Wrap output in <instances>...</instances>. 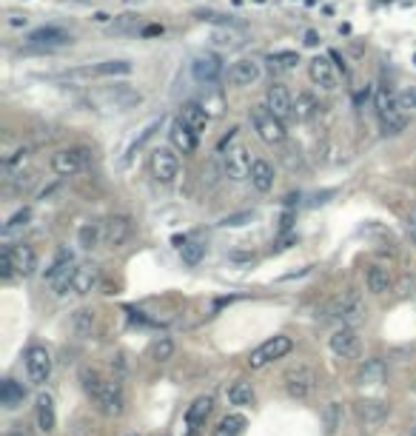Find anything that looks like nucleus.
Returning <instances> with one entry per match:
<instances>
[{
    "label": "nucleus",
    "instance_id": "nucleus-34",
    "mask_svg": "<svg viewBox=\"0 0 416 436\" xmlns=\"http://www.w3.org/2000/svg\"><path fill=\"white\" fill-rule=\"evenodd\" d=\"M297 63H300L297 52H271L268 55V66L277 72H291V69H297Z\"/></svg>",
    "mask_w": 416,
    "mask_h": 436
},
{
    "label": "nucleus",
    "instance_id": "nucleus-14",
    "mask_svg": "<svg viewBox=\"0 0 416 436\" xmlns=\"http://www.w3.org/2000/svg\"><path fill=\"white\" fill-rule=\"evenodd\" d=\"M260 75H263L260 60H254V58H240V60L231 63V69H229V83H231V86H251V83L260 80Z\"/></svg>",
    "mask_w": 416,
    "mask_h": 436
},
{
    "label": "nucleus",
    "instance_id": "nucleus-43",
    "mask_svg": "<svg viewBox=\"0 0 416 436\" xmlns=\"http://www.w3.org/2000/svg\"><path fill=\"white\" fill-rule=\"evenodd\" d=\"M197 15H199V21H208V23L231 26V18H226V15H220V12H212V9H202V12H197Z\"/></svg>",
    "mask_w": 416,
    "mask_h": 436
},
{
    "label": "nucleus",
    "instance_id": "nucleus-35",
    "mask_svg": "<svg viewBox=\"0 0 416 436\" xmlns=\"http://www.w3.org/2000/svg\"><path fill=\"white\" fill-rule=\"evenodd\" d=\"M359 379H362L365 385L382 382V379H385V365H382V359H368V362L362 365V371H359Z\"/></svg>",
    "mask_w": 416,
    "mask_h": 436
},
{
    "label": "nucleus",
    "instance_id": "nucleus-44",
    "mask_svg": "<svg viewBox=\"0 0 416 436\" xmlns=\"http://www.w3.org/2000/svg\"><path fill=\"white\" fill-rule=\"evenodd\" d=\"M399 103H402V109H405V111H413V109H416V86H410V89L399 92Z\"/></svg>",
    "mask_w": 416,
    "mask_h": 436
},
{
    "label": "nucleus",
    "instance_id": "nucleus-13",
    "mask_svg": "<svg viewBox=\"0 0 416 436\" xmlns=\"http://www.w3.org/2000/svg\"><path fill=\"white\" fill-rule=\"evenodd\" d=\"M266 106L285 123L288 117H294V97H291V92L283 86V83H274V86H268V92H266Z\"/></svg>",
    "mask_w": 416,
    "mask_h": 436
},
{
    "label": "nucleus",
    "instance_id": "nucleus-45",
    "mask_svg": "<svg viewBox=\"0 0 416 436\" xmlns=\"http://www.w3.org/2000/svg\"><path fill=\"white\" fill-rule=\"evenodd\" d=\"M0 277H4V280L15 277V268H12V257H9V251L0 254Z\"/></svg>",
    "mask_w": 416,
    "mask_h": 436
},
{
    "label": "nucleus",
    "instance_id": "nucleus-16",
    "mask_svg": "<svg viewBox=\"0 0 416 436\" xmlns=\"http://www.w3.org/2000/svg\"><path fill=\"white\" fill-rule=\"evenodd\" d=\"M212 408H214V399L212 396H197L188 405V410H185V427H188V433H197L205 425V419L212 416Z\"/></svg>",
    "mask_w": 416,
    "mask_h": 436
},
{
    "label": "nucleus",
    "instance_id": "nucleus-32",
    "mask_svg": "<svg viewBox=\"0 0 416 436\" xmlns=\"http://www.w3.org/2000/svg\"><path fill=\"white\" fill-rule=\"evenodd\" d=\"M339 425H342V405H339V402H328L325 410H322V427H325V436H334Z\"/></svg>",
    "mask_w": 416,
    "mask_h": 436
},
{
    "label": "nucleus",
    "instance_id": "nucleus-6",
    "mask_svg": "<svg viewBox=\"0 0 416 436\" xmlns=\"http://www.w3.org/2000/svg\"><path fill=\"white\" fill-rule=\"evenodd\" d=\"M72 43V32H66L63 26H38L26 35V46L29 49H40V52H52V49H60V46H69Z\"/></svg>",
    "mask_w": 416,
    "mask_h": 436
},
{
    "label": "nucleus",
    "instance_id": "nucleus-53",
    "mask_svg": "<svg viewBox=\"0 0 416 436\" xmlns=\"http://www.w3.org/2000/svg\"><path fill=\"white\" fill-rule=\"evenodd\" d=\"M131 436H137V433H131Z\"/></svg>",
    "mask_w": 416,
    "mask_h": 436
},
{
    "label": "nucleus",
    "instance_id": "nucleus-19",
    "mask_svg": "<svg viewBox=\"0 0 416 436\" xmlns=\"http://www.w3.org/2000/svg\"><path fill=\"white\" fill-rule=\"evenodd\" d=\"M9 251V257H12V268H15V274H21V277H32L35 274V268H38V254H35V249L32 246H12V249H6Z\"/></svg>",
    "mask_w": 416,
    "mask_h": 436
},
{
    "label": "nucleus",
    "instance_id": "nucleus-9",
    "mask_svg": "<svg viewBox=\"0 0 416 436\" xmlns=\"http://www.w3.org/2000/svg\"><path fill=\"white\" fill-rule=\"evenodd\" d=\"M331 314H334L345 328H354V325L362 322V317H365V303H362V297H359L356 291H345V294L334 303Z\"/></svg>",
    "mask_w": 416,
    "mask_h": 436
},
{
    "label": "nucleus",
    "instance_id": "nucleus-39",
    "mask_svg": "<svg viewBox=\"0 0 416 436\" xmlns=\"http://www.w3.org/2000/svg\"><path fill=\"white\" fill-rule=\"evenodd\" d=\"M100 237H103V229H97L94 223H86V226L80 229V246H83V249H94Z\"/></svg>",
    "mask_w": 416,
    "mask_h": 436
},
{
    "label": "nucleus",
    "instance_id": "nucleus-18",
    "mask_svg": "<svg viewBox=\"0 0 416 436\" xmlns=\"http://www.w3.org/2000/svg\"><path fill=\"white\" fill-rule=\"evenodd\" d=\"M308 77L314 86L319 89H334L336 86V72H334V63L328 58H314L308 60Z\"/></svg>",
    "mask_w": 416,
    "mask_h": 436
},
{
    "label": "nucleus",
    "instance_id": "nucleus-42",
    "mask_svg": "<svg viewBox=\"0 0 416 436\" xmlns=\"http://www.w3.org/2000/svg\"><path fill=\"white\" fill-rule=\"evenodd\" d=\"M92 325H94L92 311H77V317H75V328H77L80 334H89V331H92Z\"/></svg>",
    "mask_w": 416,
    "mask_h": 436
},
{
    "label": "nucleus",
    "instance_id": "nucleus-3",
    "mask_svg": "<svg viewBox=\"0 0 416 436\" xmlns=\"http://www.w3.org/2000/svg\"><path fill=\"white\" fill-rule=\"evenodd\" d=\"M251 126L257 131V137L268 146H280L285 140V123L268 109V106H254L251 109Z\"/></svg>",
    "mask_w": 416,
    "mask_h": 436
},
{
    "label": "nucleus",
    "instance_id": "nucleus-15",
    "mask_svg": "<svg viewBox=\"0 0 416 436\" xmlns=\"http://www.w3.org/2000/svg\"><path fill=\"white\" fill-rule=\"evenodd\" d=\"M314 382H317V376H314V371H308V368H291V371L285 374V388H288V393H291L294 399H305V396L314 391Z\"/></svg>",
    "mask_w": 416,
    "mask_h": 436
},
{
    "label": "nucleus",
    "instance_id": "nucleus-31",
    "mask_svg": "<svg viewBox=\"0 0 416 436\" xmlns=\"http://www.w3.org/2000/svg\"><path fill=\"white\" fill-rule=\"evenodd\" d=\"M314 114H317V100H314V94L300 92V94L294 97V117H297V120H311Z\"/></svg>",
    "mask_w": 416,
    "mask_h": 436
},
{
    "label": "nucleus",
    "instance_id": "nucleus-2",
    "mask_svg": "<svg viewBox=\"0 0 416 436\" xmlns=\"http://www.w3.org/2000/svg\"><path fill=\"white\" fill-rule=\"evenodd\" d=\"M373 109H376V117H379L385 134H399V131L407 126V111H405L402 103H399V92H393V89H388V86L376 89V94H373Z\"/></svg>",
    "mask_w": 416,
    "mask_h": 436
},
{
    "label": "nucleus",
    "instance_id": "nucleus-30",
    "mask_svg": "<svg viewBox=\"0 0 416 436\" xmlns=\"http://www.w3.org/2000/svg\"><path fill=\"white\" fill-rule=\"evenodd\" d=\"M246 416L243 413H229V416H223L220 419V425H217V430H214V436H240L243 430H246Z\"/></svg>",
    "mask_w": 416,
    "mask_h": 436
},
{
    "label": "nucleus",
    "instance_id": "nucleus-46",
    "mask_svg": "<svg viewBox=\"0 0 416 436\" xmlns=\"http://www.w3.org/2000/svg\"><path fill=\"white\" fill-rule=\"evenodd\" d=\"M246 220H251V214H248V211H246V214H234V217H226V220H223V226H231V229H234V226H243Z\"/></svg>",
    "mask_w": 416,
    "mask_h": 436
},
{
    "label": "nucleus",
    "instance_id": "nucleus-29",
    "mask_svg": "<svg viewBox=\"0 0 416 436\" xmlns=\"http://www.w3.org/2000/svg\"><path fill=\"white\" fill-rule=\"evenodd\" d=\"M55 422H58V416H55V399L49 393H40L38 396V425L43 430H52Z\"/></svg>",
    "mask_w": 416,
    "mask_h": 436
},
{
    "label": "nucleus",
    "instance_id": "nucleus-20",
    "mask_svg": "<svg viewBox=\"0 0 416 436\" xmlns=\"http://www.w3.org/2000/svg\"><path fill=\"white\" fill-rule=\"evenodd\" d=\"M168 140H171V146L177 148V151H182V154H194L197 151V134L177 117L174 123H171V129H168Z\"/></svg>",
    "mask_w": 416,
    "mask_h": 436
},
{
    "label": "nucleus",
    "instance_id": "nucleus-8",
    "mask_svg": "<svg viewBox=\"0 0 416 436\" xmlns=\"http://www.w3.org/2000/svg\"><path fill=\"white\" fill-rule=\"evenodd\" d=\"M220 157H223V171H226L231 180H248V177H251L254 160H251V154H248V148H246L243 143H234V146H231L229 151H223Z\"/></svg>",
    "mask_w": 416,
    "mask_h": 436
},
{
    "label": "nucleus",
    "instance_id": "nucleus-28",
    "mask_svg": "<svg viewBox=\"0 0 416 436\" xmlns=\"http://www.w3.org/2000/svg\"><path fill=\"white\" fill-rule=\"evenodd\" d=\"M92 69H94V77H126V75H131L128 60H103Z\"/></svg>",
    "mask_w": 416,
    "mask_h": 436
},
{
    "label": "nucleus",
    "instance_id": "nucleus-5",
    "mask_svg": "<svg viewBox=\"0 0 416 436\" xmlns=\"http://www.w3.org/2000/svg\"><path fill=\"white\" fill-rule=\"evenodd\" d=\"M291 348H294V339H291V337H285V334H277V337L266 339L260 348H254V351H251V356H248V368H251V371H260V368H266L268 362H274V359L285 356Z\"/></svg>",
    "mask_w": 416,
    "mask_h": 436
},
{
    "label": "nucleus",
    "instance_id": "nucleus-21",
    "mask_svg": "<svg viewBox=\"0 0 416 436\" xmlns=\"http://www.w3.org/2000/svg\"><path fill=\"white\" fill-rule=\"evenodd\" d=\"M356 348H359V337H356L354 328H345V325H342L339 331H334V337H331V351H334L336 356H354Z\"/></svg>",
    "mask_w": 416,
    "mask_h": 436
},
{
    "label": "nucleus",
    "instance_id": "nucleus-47",
    "mask_svg": "<svg viewBox=\"0 0 416 436\" xmlns=\"http://www.w3.org/2000/svg\"><path fill=\"white\" fill-rule=\"evenodd\" d=\"M416 291V277H402V285H399V294H413Z\"/></svg>",
    "mask_w": 416,
    "mask_h": 436
},
{
    "label": "nucleus",
    "instance_id": "nucleus-52",
    "mask_svg": "<svg viewBox=\"0 0 416 436\" xmlns=\"http://www.w3.org/2000/svg\"><path fill=\"white\" fill-rule=\"evenodd\" d=\"M143 35H163V26H148Z\"/></svg>",
    "mask_w": 416,
    "mask_h": 436
},
{
    "label": "nucleus",
    "instance_id": "nucleus-23",
    "mask_svg": "<svg viewBox=\"0 0 416 436\" xmlns=\"http://www.w3.org/2000/svg\"><path fill=\"white\" fill-rule=\"evenodd\" d=\"M251 185L257 188V191H271L274 188V168H271V163H266V160H254V165H251Z\"/></svg>",
    "mask_w": 416,
    "mask_h": 436
},
{
    "label": "nucleus",
    "instance_id": "nucleus-26",
    "mask_svg": "<svg viewBox=\"0 0 416 436\" xmlns=\"http://www.w3.org/2000/svg\"><path fill=\"white\" fill-rule=\"evenodd\" d=\"M97 285V268L92 266H77L75 268V280H72V291L75 294H89Z\"/></svg>",
    "mask_w": 416,
    "mask_h": 436
},
{
    "label": "nucleus",
    "instance_id": "nucleus-4",
    "mask_svg": "<svg viewBox=\"0 0 416 436\" xmlns=\"http://www.w3.org/2000/svg\"><path fill=\"white\" fill-rule=\"evenodd\" d=\"M89 163H92V148L75 146V148H63L52 157V171L60 177H72V174H80L83 168H89Z\"/></svg>",
    "mask_w": 416,
    "mask_h": 436
},
{
    "label": "nucleus",
    "instance_id": "nucleus-50",
    "mask_svg": "<svg viewBox=\"0 0 416 436\" xmlns=\"http://www.w3.org/2000/svg\"><path fill=\"white\" fill-rule=\"evenodd\" d=\"M305 46H319V35H317L314 29L305 32Z\"/></svg>",
    "mask_w": 416,
    "mask_h": 436
},
{
    "label": "nucleus",
    "instance_id": "nucleus-33",
    "mask_svg": "<svg viewBox=\"0 0 416 436\" xmlns=\"http://www.w3.org/2000/svg\"><path fill=\"white\" fill-rule=\"evenodd\" d=\"M368 288H371L373 294H385V291L390 288V274H388V268H382V266L368 268Z\"/></svg>",
    "mask_w": 416,
    "mask_h": 436
},
{
    "label": "nucleus",
    "instance_id": "nucleus-25",
    "mask_svg": "<svg viewBox=\"0 0 416 436\" xmlns=\"http://www.w3.org/2000/svg\"><path fill=\"white\" fill-rule=\"evenodd\" d=\"M174 246H177V251H180L182 263H188V266H197V263L202 260V254H205V246H202V243H197V240L174 237Z\"/></svg>",
    "mask_w": 416,
    "mask_h": 436
},
{
    "label": "nucleus",
    "instance_id": "nucleus-17",
    "mask_svg": "<svg viewBox=\"0 0 416 436\" xmlns=\"http://www.w3.org/2000/svg\"><path fill=\"white\" fill-rule=\"evenodd\" d=\"M180 120L199 137L205 129H208V109L202 106V103H194V100H188V103H182V109H180Z\"/></svg>",
    "mask_w": 416,
    "mask_h": 436
},
{
    "label": "nucleus",
    "instance_id": "nucleus-51",
    "mask_svg": "<svg viewBox=\"0 0 416 436\" xmlns=\"http://www.w3.org/2000/svg\"><path fill=\"white\" fill-rule=\"evenodd\" d=\"M109 21H111L109 12H94V23H109Z\"/></svg>",
    "mask_w": 416,
    "mask_h": 436
},
{
    "label": "nucleus",
    "instance_id": "nucleus-7",
    "mask_svg": "<svg viewBox=\"0 0 416 436\" xmlns=\"http://www.w3.org/2000/svg\"><path fill=\"white\" fill-rule=\"evenodd\" d=\"M223 58L220 55H214V52H199V55H194V60H191V75H194V80L197 83H205V86H212V83H217L220 77H223Z\"/></svg>",
    "mask_w": 416,
    "mask_h": 436
},
{
    "label": "nucleus",
    "instance_id": "nucleus-24",
    "mask_svg": "<svg viewBox=\"0 0 416 436\" xmlns=\"http://www.w3.org/2000/svg\"><path fill=\"white\" fill-rule=\"evenodd\" d=\"M246 32L243 29H237V26H223V29H217L214 35H212V40H214V46H223V49H237V46H243L246 43Z\"/></svg>",
    "mask_w": 416,
    "mask_h": 436
},
{
    "label": "nucleus",
    "instance_id": "nucleus-41",
    "mask_svg": "<svg viewBox=\"0 0 416 436\" xmlns=\"http://www.w3.org/2000/svg\"><path fill=\"white\" fill-rule=\"evenodd\" d=\"M157 129H160V120H154V123H148V126L143 129V134H140V137H137V140L131 143V148H128V154H126V163H128V160H131V157L137 154V148H143V143H146V140H148V137H151V134H154Z\"/></svg>",
    "mask_w": 416,
    "mask_h": 436
},
{
    "label": "nucleus",
    "instance_id": "nucleus-1",
    "mask_svg": "<svg viewBox=\"0 0 416 436\" xmlns=\"http://www.w3.org/2000/svg\"><path fill=\"white\" fill-rule=\"evenodd\" d=\"M83 388L89 391V396L100 405V410L103 413H109V416H117V413H123V405H126V396H123V388H120V382H114V379H103L100 374H94V371H83Z\"/></svg>",
    "mask_w": 416,
    "mask_h": 436
},
{
    "label": "nucleus",
    "instance_id": "nucleus-36",
    "mask_svg": "<svg viewBox=\"0 0 416 436\" xmlns=\"http://www.w3.org/2000/svg\"><path fill=\"white\" fill-rule=\"evenodd\" d=\"M231 405H254V388L248 382H234L229 391Z\"/></svg>",
    "mask_w": 416,
    "mask_h": 436
},
{
    "label": "nucleus",
    "instance_id": "nucleus-12",
    "mask_svg": "<svg viewBox=\"0 0 416 436\" xmlns=\"http://www.w3.org/2000/svg\"><path fill=\"white\" fill-rule=\"evenodd\" d=\"M26 374H29V379L38 382V385L49 379V374H52V356H49L46 348L32 345V348L26 351Z\"/></svg>",
    "mask_w": 416,
    "mask_h": 436
},
{
    "label": "nucleus",
    "instance_id": "nucleus-38",
    "mask_svg": "<svg viewBox=\"0 0 416 436\" xmlns=\"http://www.w3.org/2000/svg\"><path fill=\"white\" fill-rule=\"evenodd\" d=\"M137 26H140V15H134V12H126V15H120V18L111 21V32H114V35L134 32Z\"/></svg>",
    "mask_w": 416,
    "mask_h": 436
},
{
    "label": "nucleus",
    "instance_id": "nucleus-48",
    "mask_svg": "<svg viewBox=\"0 0 416 436\" xmlns=\"http://www.w3.org/2000/svg\"><path fill=\"white\" fill-rule=\"evenodd\" d=\"M407 234H410V240H416V211L407 214Z\"/></svg>",
    "mask_w": 416,
    "mask_h": 436
},
{
    "label": "nucleus",
    "instance_id": "nucleus-49",
    "mask_svg": "<svg viewBox=\"0 0 416 436\" xmlns=\"http://www.w3.org/2000/svg\"><path fill=\"white\" fill-rule=\"evenodd\" d=\"M29 15H9V26H26Z\"/></svg>",
    "mask_w": 416,
    "mask_h": 436
},
{
    "label": "nucleus",
    "instance_id": "nucleus-27",
    "mask_svg": "<svg viewBox=\"0 0 416 436\" xmlns=\"http://www.w3.org/2000/svg\"><path fill=\"white\" fill-rule=\"evenodd\" d=\"M23 396H26V388L15 379H6L4 385H0V405L4 408H18L23 402Z\"/></svg>",
    "mask_w": 416,
    "mask_h": 436
},
{
    "label": "nucleus",
    "instance_id": "nucleus-11",
    "mask_svg": "<svg viewBox=\"0 0 416 436\" xmlns=\"http://www.w3.org/2000/svg\"><path fill=\"white\" fill-rule=\"evenodd\" d=\"M131 231H134V223H131V217H126V214H114L103 223V240L111 249H120L131 237Z\"/></svg>",
    "mask_w": 416,
    "mask_h": 436
},
{
    "label": "nucleus",
    "instance_id": "nucleus-37",
    "mask_svg": "<svg viewBox=\"0 0 416 436\" xmlns=\"http://www.w3.org/2000/svg\"><path fill=\"white\" fill-rule=\"evenodd\" d=\"M29 220H32V208H29V205L21 208V211H15V214L9 217V220H6V226H4V237H9V234L18 231V229H26Z\"/></svg>",
    "mask_w": 416,
    "mask_h": 436
},
{
    "label": "nucleus",
    "instance_id": "nucleus-40",
    "mask_svg": "<svg viewBox=\"0 0 416 436\" xmlns=\"http://www.w3.org/2000/svg\"><path fill=\"white\" fill-rule=\"evenodd\" d=\"M171 354H174V345H171V339H168V337H160V339L151 345V356H154L157 362L171 359Z\"/></svg>",
    "mask_w": 416,
    "mask_h": 436
},
{
    "label": "nucleus",
    "instance_id": "nucleus-10",
    "mask_svg": "<svg viewBox=\"0 0 416 436\" xmlns=\"http://www.w3.org/2000/svg\"><path fill=\"white\" fill-rule=\"evenodd\" d=\"M151 174H154L157 182L171 185V182L177 180V174H180V160H177V154H174L171 148H154V151H151Z\"/></svg>",
    "mask_w": 416,
    "mask_h": 436
},
{
    "label": "nucleus",
    "instance_id": "nucleus-22",
    "mask_svg": "<svg viewBox=\"0 0 416 436\" xmlns=\"http://www.w3.org/2000/svg\"><path fill=\"white\" fill-rule=\"evenodd\" d=\"M354 410H356V416L362 422H379V419L388 416V402H382V399H359L354 405Z\"/></svg>",
    "mask_w": 416,
    "mask_h": 436
}]
</instances>
